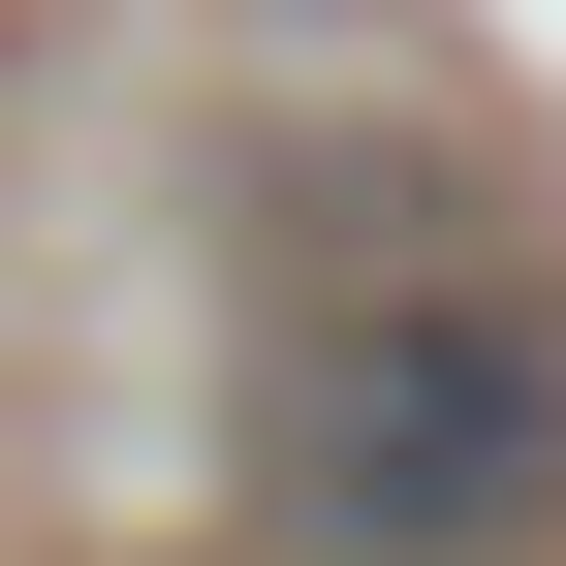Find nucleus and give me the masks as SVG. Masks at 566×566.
<instances>
[{"label":"nucleus","mask_w":566,"mask_h":566,"mask_svg":"<svg viewBox=\"0 0 566 566\" xmlns=\"http://www.w3.org/2000/svg\"><path fill=\"white\" fill-rule=\"evenodd\" d=\"M252 504L315 566H535L566 535V283L472 221H346L252 283Z\"/></svg>","instance_id":"nucleus-1"}]
</instances>
